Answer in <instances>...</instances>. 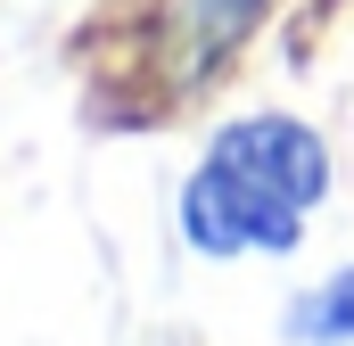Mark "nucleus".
Instances as JSON below:
<instances>
[{"mask_svg":"<svg viewBox=\"0 0 354 346\" xmlns=\"http://www.w3.org/2000/svg\"><path fill=\"white\" fill-rule=\"evenodd\" d=\"M330 190H338L330 140L288 107H248V116H223L206 132L198 165L181 173L174 239L198 264L297 256Z\"/></svg>","mask_w":354,"mask_h":346,"instance_id":"obj_1","label":"nucleus"},{"mask_svg":"<svg viewBox=\"0 0 354 346\" xmlns=\"http://www.w3.org/2000/svg\"><path fill=\"white\" fill-rule=\"evenodd\" d=\"M280 338L288 346H354V264L305 280V289L280 305Z\"/></svg>","mask_w":354,"mask_h":346,"instance_id":"obj_2","label":"nucleus"}]
</instances>
